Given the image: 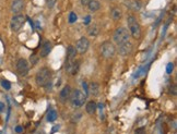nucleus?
Segmentation results:
<instances>
[{
	"mask_svg": "<svg viewBox=\"0 0 177 134\" xmlns=\"http://www.w3.org/2000/svg\"><path fill=\"white\" fill-rule=\"evenodd\" d=\"M90 21H91V17H88H88H85V21H84V23H85V24H88V22H90Z\"/></svg>",
	"mask_w": 177,
	"mask_h": 134,
	"instance_id": "nucleus-30",
	"label": "nucleus"
},
{
	"mask_svg": "<svg viewBox=\"0 0 177 134\" xmlns=\"http://www.w3.org/2000/svg\"><path fill=\"white\" fill-rule=\"evenodd\" d=\"M88 91L90 92L93 96H97V95H99V85L97 84V83H95V82L91 83V85H90V87H88Z\"/></svg>",
	"mask_w": 177,
	"mask_h": 134,
	"instance_id": "nucleus-18",
	"label": "nucleus"
},
{
	"mask_svg": "<svg viewBox=\"0 0 177 134\" xmlns=\"http://www.w3.org/2000/svg\"><path fill=\"white\" fill-rule=\"evenodd\" d=\"M15 132H17V133H22V132H23V128H22L21 126H18L17 128H15Z\"/></svg>",
	"mask_w": 177,
	"mask_h": 134,
	"instance_id": "nucleus-27",
	"label": "nucleus"
},
{
	"mask_svg": "<svg viewBox=\"0 0 177 134\" xmlns=\"http://www.w3.org/2000/svg\"><path fill=\"white\" fill-rule=\"evenodd\" d=\"M88 96L83 93L80 89H76V91L71 92V95L69 97V100L71 103V106L73 108H80L84 105L85 100H87Z\"/></svg>",
	"mask_w": 177,
	"mask_h": 134,
	"instance_id": "nucleus-1",
	"label": "nucleus"
},
{
	"mask_svg": "<svg viewBox=\"0 0 177 134\" xmlns=\"http://www.w3.org/2000/svg\"><path fill=\"white\" fill-rule=\"evenodd\" d=\"M127 24H128V27H129V33L134 39H139L141 37V27H140V24L138 23L137 19L134 17V15H129L127 17Z\"/></svg>",
	"mask_w": 177,
	"mask_h": 134,
	"instance_id": "nucleus-3",
	"label": "nucleus"
},
{
	"mask_svg": "<svg viewBox=\"0 0 177 134\" xmlns=\"http://www.w3.org/2000/svg\"><path fill=\"white\" fill-rule=\"evenodd\" d=\"M88 8L91 12H96V11H99L101 9V3L97 0H91L88 4Z\"/></svg>",
	"mask_w": 177,
	"mask_h": 134,
	"instance_id": "nucleus-16",
	"label": "nucleus"
},
{
	"mask_svg": "<svg viewBox=\"0 0 177 134\" xmlns=\"http://www.w3.org/2000/svg\"><path fill=\"white\" fill-rule=\"evenodd\" d=\"M17 71L21 76H25L26 74L28 73V71H30V65H28V62L25 60V59L21 58L18 60Z\"/></svg>",
	"mask_w": 177,
	"mask_h": 134,
	"instance_id": "nucleus-8",
	"label": "nucleus"
},
{
	"mask_svg": "<svg viewBox=\"0 0 177 134\" xmlns=\"http://www.w3.org/2000/svg\"><path fill=\"white\" fill-rule=\"evenodd\" d=\"M57 0H46V4H47L49 8H53V7L56 4Z\"/></svg>",
	"mask_w": 177,
	"mask_h": 134,
	"instance_id": "nucleus-23",
	"label": "nucleus"
},
{
	"mask_svg": "<svg viewBox=\"0 0 177 134\" xmlns=\"http://www.w3.org/2000/svg\"><path fill=\"white\" fill-rule=\"evenodd\" d=\"M1 86L3 87L6 91H9V89H11V83L9 82V81H7V80H2L1 81Z\"/></svg>",
	"mask_w": 177,
	"mask_h": 134,
	"instance_id": "nucleus-21",
	"label": "nucleus"
},
{
	"mask_svg": "<svg viewBox=\"0 0 177 134\" xmlns=\"http://www.w3.org/2000/svg\"><path fill=\"white\" fill-rule=\"evenodd\" d=\"M90 1L91 0H81V4H82V6H88Z\"/></svg>",
	"mask_w": 177,
	"mask_h": 134,
	"instance_id": "nucleus-28",
	"label": "nucleus"
},
{
	"mask_svg": "<svg viewBox=\"0 0 177 134\" xmlns=\"http://www.w3.org/2000/svg\"><path fill=\"white\" fill-rule=\"evenodd\" d=\"M173 68H174V65H173V63H171L169 62V65H167V67H166V72L169 74H171L172 72H173Z\"/></svg>",
	"mask_w": 177,
	"mask_h": 134,
	"instance_id": "nucleus-24",
	"label": "nucleus"
},
{
	"mask_svg": "<svg viewBox=\"0 0 177 134\" xmlns=\"http://www.w3.org/2000/svg\"><path fill=\"white\" fill-rule=\"evenodd\" d=\"M96 108H97L96 103L91 100V102H88L87 104V106H85V111H87L88 115H93V113H95V111H96Z\"/></svg>",
	"mask_w": 177,
	"mask_h": 134,
	"instance_id": "nucleus-17",
	"label": "nucleus"
},
{
	"mask_svg": "<svg viewBox=\"0 0 177 134\" xmlns=\"http://www.w3.org/2000/svg\"><path fill=\"white\" fill-rule=\"evenodd\" d=\"M24 22H25V17L21 13L19 14H14L13 17L11 19L10 22V28L13 32H18V31L21 30V27L23 26Z\"/></svg>",
	"mask_w": 177,
	"mask_h": 134,
	"instance_id": "nucleus-6",
	"label": "nucleus"
},
{
	"mask_svg": "<svg viewBox=\"0 0 177 134\" xmlns=\"http://www.w3.org/2000/svg\"><path fill=\"white\" fill-rule=\"evenodd\" d=\"M78 20V17H77V14L74 12H70L69 14V19H68V21H69V23H74V22Z\"/></svg>",
	"mask_w": 177,
	"mask_h": 134,
	"instance_id": "nucleus-22",
	"label": "nucleus"
},
{
	"mask_svg": "<svg viewBox=\"0 0 177 134\" xmlns=\"http://www.w3.org/2000/svg\"><path fill=\"white\" fill-rule=\"evenodd\" d=\"M52 51V44L49 41H45V43L42 45L41 47V51H39V56L42 58H45L49 55V52Z\"/></svg>",
	"mask_w": 177,
	"mask_h": 134,
	"instance_id": "nucleus-13",
	"label": "nucleus"
},
{
	"mask_svg": "<svg viewBox=\"0 0 177 134\" xmlns=\"http://www.w3.org/2000/svg\"><path fill=\"white\" fill-rule=\"evenodd\" d=\"M57 118H58V115H57L56 110H50L49 112H48L47 115V121L49 122H54L57 120Z\"/></svg>",
	"mask_w": 177,
	"mask_h": 134,
	"instance_id": "nucleus-20",
	"label": "nucleus"
},
{
	"mask_svg": "<svg viewBox=\"0 0 177 134\" xmlns=\"http://www.w3.org/2000/svg\"><path fill=\"white\" fill-rule=\"evenodd\" d=\"M57 129H59V127H55V128L53 129V133H54V132H56V130H57Z\"/></svg>",
	"mask_w": 177,
	"mask_h": 134,
	"instance_id": "nucleus-31",
	"label": "nucleus"
},
{
	"mask_svg": "<svg viewBox=\"0 0 177 134\" xmlns=\"http://www.w3.org/2000/svg\"><path fill=\"white\" fill-rule=\"evenodd\" d=\"M24 9V0H13L11 3V12L13 14H19Z\"/></svg>",
	"mask_w": 177,
	"mask_h": 134,
	"instance_id": "nucleus-11",
	"label": "nucleus"
},
{
	"mask_svg": "<svg viewBox=\"0 0 177 134\" xmlns=\"http://www.w3.org/2000/svg\"><path fill=\"white\" fill-rule=\"evenodd\" d=\"M129 38H130L129 31H128L126 27H124V26L117 27L114 32V35H113V39H114L115 44H117L118 46L124 43H126V41H128Z\"/></svg>",
	"mask_w": 177,
	"mask_h": 134,
	"instance_id": "nucleus-2",
	"label": "nucleus"
},
{
	"mask_svg": "<svg viewBox=\"0 0 177 134\" xmlns=\"http://www.w3.org/2000/svg\"><path fill=\"white\" fill-rule=\"evenodd\" d=\"M116 54V48H115L114 44L110 41H105L103 45L101 46V55L106 59L113 58Z\"/></svg>",
	"mask_w": 177,
	"mask_h": 134,
	"instance_id": "nucleus-5",
	"label": "nucleus"
},
{
	"mask_svg": "<svg viewBox=\"0 0 177 134\" xmlns=\"http://www.w3.org/2000/svg\"><path fill=\"white\" fill-rule=\"evenodd\" d=\"M4 109V104L3 103H0V112H2Z\"/></svg>",
	"mask_w": 177,
	"mask_h": 134,
	"instance_id": "nucleus-29",
	"label": "nucleus"
},
{
	"mask_svg": "<svg viewBox=\"0 0 177 134\" xmlns=\"http://www.w3.org/2000/svg\"><path fill=\"white\" fill-rule=\"evenodd\" d=\"M50 79H52V72L47 68H42L38 72H37L36 76H35V80L38 86H46L48 85V83L50 82Z\"/></svg>",
	"mask_w": 177,
	"mask_h": 134,
	"instance_id": "nucleus-4",
	"label": "nucleus"
},
{
	"mask_svg": "<svg viewBox=\"0 0 177 134\" xmlns=\"http://www.w3.org/2000/svg\"><path fill=\"white\" fill-rule=\"evenodd\" d=\"M77 50L73 46H69L67 49V60H73L76 59Z\"/></svg>",
	"mask_w": 177,
	"mask_h": 134,
	"instance_id": "nucleus-19",
	"label": "nucleus"
},
{
	"mask_svg": "<svg viewBox=\"0 0 177 134\" xmlns=\"http://www.w3.org/2000/svg\"><path fill=\"white\" fill-rule=\"evenodd\" d=\"M88 46H90V41L87 37H81L80 39H78L76 43V50L77 52L79 54L83 55L88 51Z\"/></svg>",
	"mask_w": 177,
	"mask_h": 134,
	"instance_id": "nucleus-7",
	"label": "nucleus"
},
{
	"mask_svg": "<svg viewBox=\"0 0 177 134\" xmlns=\"http://www.w3.org/2000/svg\"><path fill=\"white\" fill-rule=\"evenodd\" d=\"M132 49H134V45H132L131 41H126V43L121 44V45L118 46V54L123 57H126L128 55H130L132 52Z\"/></svg>",
	"mask_w": 177,
	"mask_h": 134,
	"instance_id": "nucleus-10",
	"label": "nucleus"
},
{
	"mask_svg": "<svg viewBox=\"0 0 177 134\" xmlns=\"http://www.w3.org/2000/svg\"><path fill=\"white\" fill-rule=\"evenodd\" d=\"M144 130H145V128H138V129H136V131H134V134H144Z\"/></svg>",
	"mask_w": 177,
	"mask_h": 134,
	"instance_id": "nucleus-25",
	"label": "nucleus"
},
{
	"mask_svg": "<svg viewBox=\"0 0 177 134\" xmlns=\"http://www.w3.org/2000/svg\"><path fill=\"white\" fill-rule=\"evenodd\" d=\"M99 34V27L97 24H91L88 27V35L91 37H96Z\"/></svg>",
	"mask_w": 177,
	"mask_h": 134,
	"instance_id": "nucleus-15",
	"label": "nucleus"
},
{
	"mask_svg": "<svg viewBox=\"0 0 177 134\" xmlns=\"http://www.w3.org/2000/svg\"><path fill=\"white\" fill-rule=\"evenodd\" d=\"M110 17H112V19L114 20V21H119V20L123 17V11L119 8H117V7H115V8H113L112 11H110Z\"/></svg>",
	"mask_w": 177,
	"mask_h": 134,
	"instance_id": "nucleus-14",
	"label": "nucleus"
},
{
	"mask_svg": "<svg viewBox=\"0 0 177 134\" xmlns=\"http://www.w3.org/2000/svg\"><path fill=\"white\" fill-rule=\"evenodd\" d=\"M79 69H80V62L76 59L73 60H67V63H66V71L68 72L71 75H76L79 72Z\"/></svg>",
	"mask_w": 177,
	"mask_h": 134,
	"instance_id": "nucleus-9",
	"label": "nucleus"
},
{
	"mask_svg": "<svg viewBox=\"0 0 177 134\" xmlns=\"http://www.w3.org/2000/svg\"><path fill=\"white\" fill-rule=\"evenodd\" d=\"M71 87L69 86V85H66L65 87H63V89L60 91V94H59V98H60L61 102H67L68 99H69L70 95H71Z\"/></svg>",
	"mask_w": 177,
	"mask_h": 134,
	"instance_id": "nucleus-12",
	"label": "nucleus"
},
{
	"mask_svg": "<svg viewBox=\"0 0 177 134\" xmlns=\"http://www.w3.org/2000/svg\"><path fill=\"white\" fill-rule=\"evenodd\" d=\"M30 59H31V62H32L33 65H35V63L37 62V58L34 56V55H33V56H31V58H30Z\"/></svg>",
	"mask_w": 177,
	"mask_h": 134,
	"instance_id": "nucleus-26",
	"label": "nucleus"
}]
</instances>
